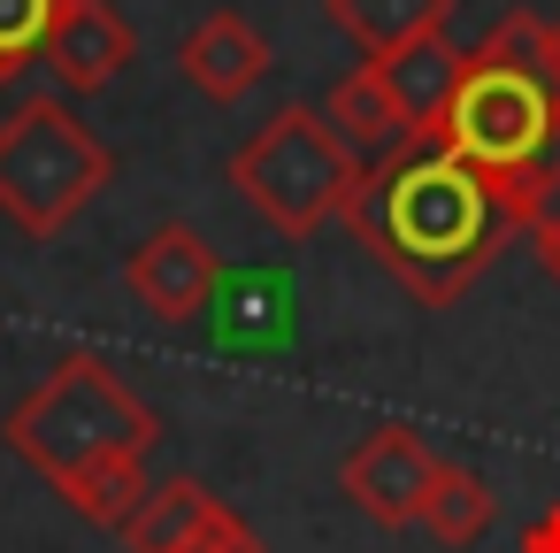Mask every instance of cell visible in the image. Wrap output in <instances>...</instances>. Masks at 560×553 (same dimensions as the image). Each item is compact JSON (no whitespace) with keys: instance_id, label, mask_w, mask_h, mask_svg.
Segmentation results:
<instances>
[{"instance_id":"cell-5","label":"cell","mask_w":560,"mask_h":553,"mask_svg":"<svg viewBox=\"0 0 560 553\" xmlns=\"http://www.w3.org/2000/svg\"><path fill=\"white\" fill-rule=\"evenodd\" d=\"M361 170H369V162L330 131V116L307 108V101H292V108H277V116L231 154V193H238L277 239H315L330 216H346Z\"/></svg>"},{"instance_id":"cell-18","label":"cell","mask_w":560,"mask_h":553,"mask_svg":"<svg viewBox=\"0 0 560 553\" xmlns=\"http://www.w3.org/2000/svg\"><path fill=\"white\" fill-rule=\"evenodd\" d=\"M522 553H560V507H545V515L529 522V538H522Z\"/></svg>"},{"instance_id":"cell-14","label":"cell","mask_w":560,"mask_h":553,"mask_svg":"<svg viewBox=\"0 0 560 553\" xmlns=\"http://www.w3.org/2000/svg\"><path fill=\"white\" fill-rule=\"evenodd\" d=\"M392 70V85H399V101H407V116H415V147H438V116H445V93H453V78H460V55L445 47V39H422V47H407L399 62H384Z\"/></svg>"},{"instance_id":"cell-11","label":"cell","mask_w":560,"mask_h":553,"mask_svg":"<svg viewBox=\"0 0 560 553\" xmlns=\"http://www.w3.org/2000/svg\"><path fill=\"white\" fill-rule=\"evenodd\" d=\"M330 24L361 47V62H399L422 39H445L453 0H323Z\"/></svg>"},{"instance_id":"cell-17","label":"cell","mask_w":560,"mask_h":553,"mask_svg":"<svg viewBox=\"0 0 560 553\" xmlns=\"http://www.w3.org/2000/svg\"><path fill=\"white\" fill-rule=\"evenodd\" d=\"M177 553H269V545H261V530H254L238 507H215V515H208Z\"/></svg>"},{"instance_id":"cell-9","label":"cell","mask_w":560,"mask_h":553,"mask_svg":"<svg viewBox=\"0 0 560 553\" xmlns=\"http://www.w3.org/2000/svg\"><path fill=\"white\" fill-rule=\"evenodd\" d=\"M277 70V55H269V39L238 16V9H215V16H200L192 32H185V47H177V78L200 93V101H215V108H231V101H246L261 78Z\"/></svg>"},{"instance_id":"cell-15","label":"cell","mask_w":560,"mask_h":553,"mask_svg":"<svg viewBox=\"0 0 560 553\" xmlns=\"http://www.w3.org/2000/svg\"><path fill=\"white\" fill-rule=\"evenodd\" d=\"M47 24H55V0H0V85H16L39 62Z\"/></svg>"},{"instance_id":"cell-7","label":"cell","mask_w":560,"mask_h":553,"mask_svg":"<svg viewBox=\"0 0 560 553\" xmlns=\"http://www.w3.org/2000/svg\"><path fill=\"white\" fill-rule=\"evenodd\" d=\"M124 285H131V300H139L154 323H192V315L215 300V285H223V254H215L208 231H192V223H154V231L131 246Z\"/></svg>"},{"instance_id":"cell-13","label":"cell","mask_w":560,"mask_h":553,"mask_svg":"<svg viewBox=\"0 0 560 553\" xmlns=\"http://www.w3.org/2000/svg\"><path fill=\"white\" fill-rule=\"evenodd\" d=\"M215 507H223V499H215L200 476H170V484H154L147 507L124 522V545H131V553H177Z\"/></svg>"},{"instance_id":"cell-12","label":"cell","mask_w":560,"mask_h":553,"mask_svg":"<svg viewBox=\"0 0 560 553\" xmlns=\"http://www.w3.org/2000/svg\"><path fill=\"white\" fill-rule=\"evenodd\" d=\"M491 515H499V492L468 469V461H438L430 469V492H422V515H415V530H430L438 545H476L483 530H491Z\"/></svg>"},{"instance_id":"cell-3","label":"cell","mask_w":560,"mask_h":553,"mask_svg":"<svg viewBox=\"0 0 560 553\" xmlns=\"http://www.w3.org/2000/svg\"><path fill=\"white\" fill-rule=\"evenodd\" d=\"M537 32H545V16H529V9L499 16L460 55V78L438 116V147H453L468 170H483L514 216H529L537 170L560 154V93L537 62Z\"/></svg>"},{"instance_id":"cell-10","label":"cell","mask_w":560,"mask_h":553,"mask_svg":"<svg viewBox=\"0 0 560 553\" xmlns=\"http://www.w3.org/2000/svg\"><path fill=\"white\" fill-rule=\"evenodd\" d=\"M323 116H330V131H338L369 170H376V162H392L399 147H415V116H407V101H399V85H392V70H384V62L346 70V78L330 85Z\"/></svg>"},{"instance_id":"cell-16","label":"cell","mask_w":560,"mask_h":553,"mask_svg":"<svg viewBox=\"0 0 560 553\" xmlns=\"http://www.w3.org/2000/svg\"><path fill=\"white\" fill-rule=\"evenodd\" d=\"M522 239L537 254V269L560 285V154L537 170V193H529V216H522Z\"/></svg>"},{"instance_id":"cell-2","label":"cell","mask_w":560,"mask_h":553,"mask_svg":"<svg viewBox=\"0 0 560 553\" xmlns=\"http://www.w3.org/2000/svg\"><path fill=\"white\" fill-rule=\"evenodd\" d=\"M9 453H24L93 530H124L147 507V453L162 446V415L101 361L62 354L9 415H0Z\"/></svg>"},{"instance_id":"cell-19","label":"cell","mask_w":560,"mask_h":553,"mask_svg":"<svg viewBox=\"0 0 560 553\" xmlns=\"http://www.w3.org/2000/svg\"><path fill=\"white\" fill-rule=\"evenodd\" d=\"M537 62H545V78H552V93H560V16H545V32H537Z\"/></svg>"},{"instance_id":"cell-6","label":"cell","mask_w":560,"mask_h":553,"mask_svg":"<svg viewBox=\"0 0 560 553\" xmlns=\"http://www.w3.org/2000/svg\"><path fill=\"white\" fill-rule=\"evenodd\" d=\"M39 62L55 70L62 101H85V93H108L139 62V32H131V16L116 9V0H55Z\"/></svg>"},{"instance_id":"cell-8","label":"cell","mask_w":560,"mask_h":553,"mask_svg":"<svg viewBox=\"0 0 560 553\" xmlns=\"http://www.w3.org/2000/svg\"><path fill=\"white\" fill-rule=\"evenodd\" d=\"M430 469H438V453H430L407 423H376V430L338 461V484H346V499H353L376 530H415L422 492H430Z\"/></svg>"},{"instance_id":"cell-4","label":"cell","mask_w":560,"mask_h":553,"mask_svg":"<svg viewBox=\"0 0 560 553\" xmlns=\"http://www.w3.org/2000/svg\"><path fill=\"white\" fill-rule=\"evenodd\" d=\"M116 177V154L101 147V131L62 101V93H32L0 124V216L24 239H62Z\"/></svg>"},{"instance_id":"cell-1","label":"cell","mask_w":560,"mask_h":553,"mask_svg":"<svg viewBox=\"0 0 560 553\" xmlns=\"http://www.w3.org/2000/svg\"><path fill=\"white\" fill-rule=\"evenodd\" d=\"M346 231L407 285V300L453 308L522 239V216L453 147H399L392 162L361 170L346 200Z\"/></svg>"}]
</instances>
